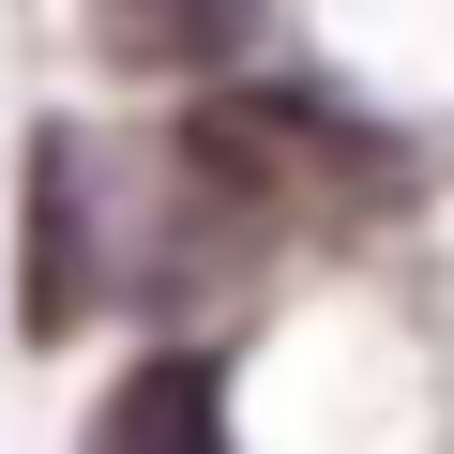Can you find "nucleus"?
Instances as JSON below:
<instances>
[{"label":"nucleus","instance_id":"f257e3e1","mask_svg":"<svg viewBox=\"0 0 454 454\" xmlns=\"http://www.w3.org/2000/svg\"><path fill=\"white\" fill-rule=\"evenodd\" d=\"M182 152H197L212 197H243V212H318V227H379V212L409 197V152L364 137V121L318 106V91H212Z\"/></svg>","mask_w":454,"mask_h":454},{"label":"nucleus","instance_id":"f03ea898","mask_svg":"<svg viewBox=\"0 0 454 454\" xmlns=\"http://www.w3.org/2000/svg\"><path fill=\"white\" fill-rule=\"evenodd\" d=\"M137 273V227H121V152L91 121H31L16 152V333L76 348Z\"/></svg>","mask_w":454,"mask_h":454},{"label":"nucleus","instance_id":"7ed1b4c3","mask_svg":"<svg viewBox=\"0 0 454 454\" xmlns=\"http://www.w3.org/2000/svg\"><path fill=\"white\" fill-rule=\"evenodd\" d=\"M91 454H227V364L212 348H137L91 394Z\"/></svg>","mask_w":454,"mask_h":454},{"label":"nucleus","instance_id":"20e7f679","mask_svg":"<svg viewBox=\"0 0 454 454\" xmlns=\"http://www.w3.org/2000/svg\"><path fill=\"white\" fill-rule=\"evenodd\" d=\"M273 0H91V46L121 76H227Z\"/></svg>","mask_w":454,"mask_h":454}]
</instances>
